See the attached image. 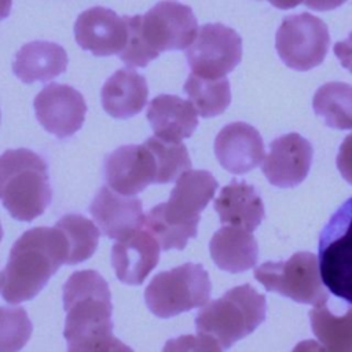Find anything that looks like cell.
<instances>
[{"mask_svg":"<svg viewBox=\"0 0 352 352\" xmlns=\"http://www.w3.org/2000/svg\"><path fill=\"white\" fill-rule=\"evenodd\" d=\"M62 301L69 351H131L113 334L111 293L98 271L73 272L62 287Z\"/></svg>","mask_w":352,"mask_h":352,"instance_id":"6da1fadb","label":"cell"},{"mask_svg":"<svg viewBox=\"0 0 352 352\" xmlns=\"http://www.w3.org/2000/svg\"><path fill=\"white\" fill-rule=\"evenodd\" d=\"M67 243L54 226L26 230L12 245L1 272V297L8 304L34 298L62 264Z\"/></svg>","mask_w":352,"mask_h":352,"instance_id":"7a4b0ae2","label":"cell"},{"mask_svg":"<svg viewBox=\"0 0 352 352\" xmlns=\"http://www.w3.org/2000/svg\"><path fill=\"white\" fill-rule=\"evenodd\" d=\"M124 18L128 40L120 59L129 67H144L164 51L186 50L198 33L192 10L175 0L160 1L144 15Z\"/></svg>","mask_w":352,"mask_h":352,"instance_id":"3957f363","label":"cell"},{"mask_svg":"<svg viewBox=\"0 0 352 352\" xmlns=\"http://www.w3.org/2000/svg\"><path fill=\"white\" fill-rule=\"evenodd\" d=\"M217 187L210 172L188 169L177 177L169 201L155 205L144 214L143 226L162 250H182L197 235L201 212L214 197Z\"/></svg>","mask_w":352,"mask_h":352,"instance_id":"277c9868","label":"cell"},{"mask_svg":"<svg viewBox=\"0 0 352 352\" xmlns=\"http://www.w3.org/2000/svg\"><path fill=\"white\" fill-rule=\"evenodd\" d=\"M52 198L47 161L29 148H10L0 155V201L11 217L32 221Z\"/></svg>","mask_w":352,"mask_h":352,"instance_id":"5b68a950","label":"cell"},{"mask_svg":"<svg viewBox=\"0 0 352 352\" xmlns=\"http://www.w3.org/2000/svg\"><path fill=\"white\" fill-rule=\"evenodd\" d=\"M267 301L250 285L230 289L220 298L204 305L195 316L198 334L214 340L221 349L256 330L265 319Z\"/></svg>","mask_w":352,"mask_h":352,"instance_id":"8992f818","label":"cell"},{"mask_svg":"<svg viewBox=\"0 0 352 352\" xmlns=\"http://www.w3.org/2000/svg\"><path fill=\"white\" fill-rule=\"evenodd\" d=\"M212 283L201 264L184 263L154 275L144 290L148 311L161 319L204 307L210 297Z\"/></svg>","mask_w":352,"mask_h":352,"instance_id":"52a82bcc","label":"cell"},{"mask_svg":"<svg viewBox=\"0 0 352 352\" xmlns=\"http://www.w3.org/2000/svg\"><path fill=\"white\" fill-rule=\"evenodd\" d=\"M318 264L322 282L352 305V197L329 219L319 235Z\"/></svg>","mask_w":352,"mask_h":352,"instance_id":"ba28073f","label":"cell"},{"mask_svg":"<svg viewBox=\"0 0 352 352\" xmlns=\"http://www.w3.org/2000/svg\"><path fill=\"white\" fill-rule=\"evenodd\" d=\"M254 278L268 290L301 304L327 301L318 258L309 252L294 253L286 261H267L254 270Z\"/></svg>","mask_w":352,"mask_h":352,"instance_id":"9c48e42d","label":"cell"},{"mask_svg":"<svg viewBox=\"0 0 352 352\" xmlns=\"http://www.w3.org/2000/svg\"><path fill=\"white\" fill-rule=\"evenodd\" d=\"M329 44L326 23L308 12L283 18L275 36L279 58L287 67L298 72L319 66L327 55Z\"/></svg>","mask_w":352,"mask_h":352,"instance_id":"30bf717a","label":"cell"},{"mask_svg":"<svg viewBox=\"0 0 352 352\" xmlns=\"http://www.w3.org/2000/svg\"><path fill=\"white\" fill-rule=\"evenodd\" d=\"M191 73L206 78H221L232 72L242 58V38L221 23L199 28L186 51Z\"/></svg>","mask_w":352,"mask_h":352,"instance_id":"8fae6325","label":"cell"},{"mask_svg":"<svg viewBox=\"0 0 352 352\" xmlns=\"http://www.w3.org/2000/svg\"><path fill=\"white\" fill-rule=\"evenodd\" d=\"M34 111L40 125L58 139L73 136L84 124L87 103L76 88L50 82L36 95Z\"/></svg>","mask_w":352,"mask_h":352,"instance_id":"7c38bea8","label":"cell"},{"mask_svg":"<svg viewBox=\"0 0 352 352\" xmlns=\"http://www.w3.org/2000/svg\"><path fill=\"white\" fill-rule=\"evenodd\" d=\"M104 179L113 190L136 195L157 180V162L151 150L143 144H125L106 155Z\"/></svg>","mask_w":352,"mask_h":352,"instance_id":"4fadbf2b","label":"cell"},{"mask_svg":"<svg viewBox=\"0 0 352 352\" xmlns=\"http://www.w3.org/2000/svg\"><path fill=\"white\" fill-rule=\"evenodd\" d=\"M312 155V146L305 138L298 133L282 135L270 143L261 170L275 187H296L307 177Z\"/></svg>","mask_w":352,"mask_h":352,"instance_id":"5bb4252c","label":"cell"},{"mask_svg":"<svg viewBox=\"0 0 352 352\" xmlns=\"http://www.w3.org/2000/svg\"><path fill=\"white\" fill-rule=\"evenodd\" d=\"M74 38L82 50L95 56L121 54L128 40L125 18L104 7L88 8L74 23Z\"/></svg>","mask_w":352,"mask_h":352,"instance_id":"9a60e30c","label":"cell"},{"mask_svg":"<svg viewBox=\"0 0 352 352\" xmlns=\"http://www.w3.org/2000/svg\"><path fill=\"white\" fill-rule=\"evenodd\" d=\"M89 213L100 231L110 239H122L144 223L142 201L117 192L109 186L99 188L89 205Z\"/></svg>","mask_w":352,"mask_h":352,"instance_id":"2e32d148","label":"cell"},{"mask_svg":"<svg viewBox=\"0 0 352 352\" xmlns=\"http://www.w3.org/2000/svg\"><path fill=\"white\" fill-rule=\"evenodd\" d=\"M219 164L234 175L246 173L264 160V143L258 131L246 122H232L221 128L214 139Z\"/></svg>","mask_w":352,"mask_h":352,"instance_id":"e0dca14e","label":"cell"},{"mask_svg":"<svg viewBox=\"0 0 352 352\" xmlns=\"http://www.w3.org/2000/svg\"><path fill=\"white\" fill-rule=\"evenodd\" d=\"M160 243L147 230H136L111 248V264L120 282L138 286L160 261Z\"/></svg>","mask_w":352,"mask_h":352,"instance_id":"ac0fdd59","label":"cell"},{"mask_svg":"<svg viewBox=\"0 0 352 352\" xmlns=\"http://www.w3.org/2000/svg\"><path fill=\"white\" fill-rule=\"evenodd\" d=\"M146 117L154 135L168 142H182L190 138L198 126L194 104L176 95L155 96L148 104Z\"/></svg>","mask_w":352,"mask_h":352,"instance_id":"d6986e66","label":"cell"},{"mask_svg":"<svg viewBox=\"0 0 352 352\" xmlns=\"http://www.w3.org/2000/svg\"><path fill=\"white\" fill-rule=\"evenodd\" d=\"M146 78L132 69H120L102 87L100 98L104 111L117 120L139 114L147 103Z\"/></svg>","mask_w":352,"mask_h":352,"instance_id":"ffe728a7","label":"cell"},{"mask_svg":"<svg viewBox=\"0 0 352 352\" xmlns=\"http://www.w3.org/2000/svg\"><path fill=\"white\" fill-rule=\"evenodd\" d=\"M221 224L254 231L264 219V204L253 186L232 180L221 188L213 204Z\"/></svg>","mask_w":352,"mask_h":352,"instance_id":"44dd1931","label":"cell"},{"mask_svg":"<svg viewBox=\"0 0 352 352\" xmlns=\"http://www.w3.org/2000/svg\"><path fill=\"white\" fill-rule=\"evenodd\" d=\"M209 252L214 264L231 274L253 268L258 258V246L252 231L234 226H224L213 234Z\"/></svg>","mask_w":352,"mask_h":352,"instance_id":"7402d4cb","label":"cell"},{"mask_svg":"<svg viewBox=\"0 0 352 352\" xmlns=\"http://www.w3.org/2000/svg\"><path fill=\"white\" fill-rule=\"evenodd\" d=\"M67 54L51 41H32L19 48L12 62L14 74L26 84L47 82L66 72Z\"/></svg>","mask_w":352,"mask_h":352,"instance_id":"603a6c76","label":"cell"},{"mask_svg":"<svg viewBox=\"0 0 352 352\" xmlns=\"http://www.w3.org/2000/svg\"><path fill=\"white\" fill-rule=\"evenodd\" d=\"M312 107L327 126L352 131V85L340 81L320 85L314 95Z\"/></svg>","mask_w":352,"mask_h":352,"instance_id":"cb8c5ba5","label":"cell"},{"mask_svg":"<svg viewBox=\"0 0 352 352\" xmlns=\"http://www.w3.org/2000/svg\"><path fill=\"white\" fill-rule=\"evenodd\" d=\"M327 301L315 304L309 320L318 341L329 351L352 352V308L345 315L336 316L326 307Z\"/></svg>","mask_w":352,"mask_h":352,"instance_id":"d4e9b609","label":"cell"},{"mask_svg":"<svg viewBox=\"0 0 352 352\" xmlns=\"http://www.w3.org/2000/svg\"><path fill=\"white\" fill-rule=\"evenodd\" d=\"M67 243L66 265H76L88 260L96 250L100 231L85 216L78 213L63 214L55 224Z\"/></svg>","mask_w":352,"mask_h":352,"instance_id":"484cf974","label":"cell"},{"mask_svg":"<svg viewBox=\"0 0 352 352\" xmlns=\"http://www.w3.org/2000/svg\"><path fill=\"white\" fill-rule=\"evenodd\" d=\"M184 92L204 118L221 114L231 102L230 82L226 77L206 78L191 73L184 82Z\"/></svg>","mask_w":352,"mask_h":352,"instance_id":"4316f807","label":"cell"},{"mask_svg":"<svg viewBox=\"0 0 352 352\" xmlns=\"http://www.w3.org/2000/svg\"><path fill=\"white\" fill-rule=\"evenodd\" d=\"M144 144L151 150L157 162L155 184L175 182L191 168L188 150L182 142H168L158 136H151L144 140Z\"/></svg>","mask_w":352,"mask_h":352,"instance_id":"83f0119b","label":"cell"},{"mask_svg":"<svg viewBox=\"0 0 352 352\" xmlns=\"http://www.w3.org/2000/svg\"><path fill=\"white\" fill-rule=\"evenodd\" d=\"M33 324L22 307H0V352H14L25 346Z\"/></svg>","mask_w":352,"mask_h":352,"instance_id":"f1b7e54d","label":"cell"},{"mask_svg":"<svg viewBox=\"0 0 352 352\" xmlns=\"http://www.w3.org/2000/svg\"><path fill=\"white\" fill-rule=\"evenodd\" d=\"M164 351H221V348L210 337L197 334L169 340L164 346Z\"/></svg>","mask_w":352,"mask_h":352,"instance_id":"f546056e","label":"cell"},{"mask_svg":"<svg viewBox=\"0 0 352 352\" xmlns=\"http://www.w3.org/2000/svg\"><path fill=\"white\" fill-rule=\"evenodd\" d=\"M337 168L341 176L352 184V133L348 135L340 146L337 155Z\"/></svg>","mask_w":352,"mask_h":352,"instance_id":"4dcf8cb0","label":"cell"},{"mask_svg":"<svg viewBox=\"0 0 352 352\" xmlns=\"http://www.w3.org/2000/svg\"><path fill=\"white\" fill-rule=\"evenodd\" d=\"M334 55L340 60L341 66L352 73V32L344 41H338L333 47Z\"/></svg>","mask_w":352,"mask_h":352,"instance_id":"1f68e13d","label":"cell"},{"mask_svg":"<svg viewBox=\"0 0 352 352\" xmlns=\"http://www.w3.org/2000/svg\"><path fill=\"white\" fill-rule=\"evenodd\" d=\"M346 0H304L305 7L316 11H331L342 6Z\"/></svg>","mask_w":352,"mask_h":352,"instance_id":"d6a6232c","label":"cell"},{"mask_svg":"<svg viewBox=\"0 0 352 352\" xmlns=\"http://www.w3.org/2000/svg\"><path fill=\"white\" fill-rule=\"evenodd\" d=\"M267 1L279 10H290L304 3V0H267Z\"/></svg>","mask_w":352,"mask_h":352,"instance_id":"836d02e7","label":"cell"},{"mask_svg":"<svg viewBox=\"0 0 352 352\" xmlns=\"http://www.w3.org/2000/svg\"><path fill=\"white\" fill-rule=\"evenodd\" d=\"M11 7H12V0H0V21L10 15Z\"/></svg>","mask_w":352,"mask_h":352,"instance_id":"e575fe53","label":"cell"},{"mask_svg":"<svg viewBox=\"0 0 352 352\" xmlns=\"http://www.w3.org/2000/svg\"><path fill=\"white\" fill-rule=\"evenodd\" d=\"M3 239V227H1V223H0V242Z\"/></svg>","mask_w":352,"mask_h":352,"instance_id":"d590c367","label":"cell"},{"mask_svg":"<svg viewBox=\"0 0 352 352\" xmlns=\"http://www.w3.org/2000/svg\"><path fill=\"white\" fill-rule=\"evenodd\" d=\"M0 287H1V275H0Z\"/></svg>","mask_w":352,"mask_h":352,"instance_id":"8d00e7d4","label":"cell"},{"mask_svg":"<svg viewBox=\"0 0 352 352\" xmlns=\"http://www.w3.org/2000/svg\"><path fill=\"white\" fill-rule=\"evenodd\" d=\"M0 120H1V113H0Z\"/></svg>","mask_w":352,"mask_h":352,"instance_id":"74e56055","label":"cell"}]
</instances>
